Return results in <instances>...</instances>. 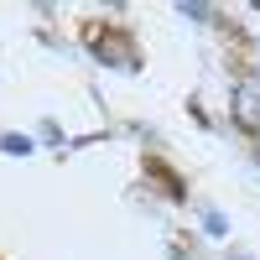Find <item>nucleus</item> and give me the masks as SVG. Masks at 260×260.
I'll return each instance as SVG.
<instances>
[{
    "label": "nucleus",
    "mask_w": 260,
    "mask_h": 260,
    "mask_svg": "<svg viewBox=\"0 0 260 260\" xmlns=\"http://www.w3.org/2000/svg\"><path fill=\"white\" fill-rule=\"evenodd\" d=\"M234 260H245V255H234Z\"/></svg>",
    "instance_id": "4"
},
{
    "label": "nucleus",
    "mask_w": 260,
    "mask_h": 260,
    "mask_svg": "<svg viewBox=\"0 0 260 260\" xmlns=\"http://www.w3.org/2000/svg\"><path fill=\"white\" fill-rule=\"evenodd\" d=\"M203 229L213 234V240H219V234H229V219H224V213H213V208H208V213H203Z\"/></svg>",
    "instance_id": "2"
},
{
    "label": "nucleus",
    "mask_w": 260,
    "mask_h": 260,
    "mask_svg": "<svg viewBox=\"0 0 260 260\" xmlns=\"http://www.w3.org/2000/svg\"><path fill=\"white\" fill-rule=\"evenodd\" d=\"M0 151H6V156H31V136H21V130H6V136H0Z\"/></svg>",
    "instance_id": "1"
},
{
    "label": "nucleus",
    "mask_w": 260,
    "mask_h": 260,
    "mask_svg": "<svg viewBox=\"0 0 260 260\" xmlns=\"http://www.w3.org/2000/svg\"><path fill=\"white\" fill-rule=\"evenodd\" d=\"M182 16H192V21H208V6H198V0H182Z\"/></svg>",
    "instance_id": "3"
}]
</instances>
